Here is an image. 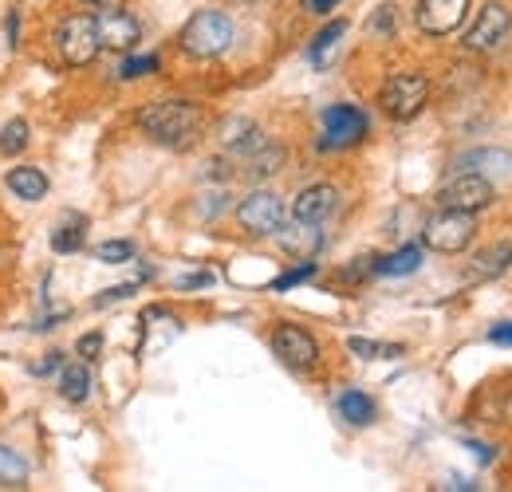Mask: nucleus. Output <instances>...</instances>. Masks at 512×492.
Segmentation results:
<instances>
[{
	"label": "nucleus",
	"instance_id": "39",
	"mask_svg": "<svg viewBox=\"0 0 512 492\" xmlns=\"http://www.w3.org/2000/svg\"><path fill=\"white\" fill-rule=\"evenodd\" d=\"M87 4H111V0H87Z\"/></svg>",
	"mask_w": 512,
	"mask_h": 492
},
{
	"label": "nucleus",
	"instance_id": "28",
	"mask_svg": "<svg viewBox=\"0 0 512 492\" xmlns=\"http://www.w3.org/2000/svg\"><path fill=\"white\" fill-rule=\"evenodd\" d=\"M312 276H316V264L308 260V264H300V268L284 272L280 280H272V288H276V292H288V288H296V284H304V280H312Z\"/></svg>",
	"mask_w": 512,
	"mask_h": 492
},
{
	"label": "nucleus",
	"instance_id": "5",
	"mask_svg": "<svg viewBox=\"0 0 512 492\" xmlns=\"http://www.w3.org/2000/svg\"><path fill=\"white\" fill-rule=\"evenodd\" d=\"M56 44H60L64 63H71V67H87V63L103 52V44H99V28H95V16H67L64 24H60Z\"/></svg>",
	"mask_w": 512,
	"mask_h": 492
},
{
	"label": "nucleus",
	"instance_id": "29",
	"mask_svg": "<svg viewBox=\"0 0 512 492\" xmlns=\"http://www.w3.org/2000/svg\"><path fill=\"white\" fill-rule=\"evenodd\" d=\"M52 248H56V252H79V248H83V221H79L75 229H56Z\"/></svg>",
	"mask_w": 512,
	"mask_h": 492
},
{
	"label": "nucleus",
	"instance_id": "16",
	"mask_svg": "<svg viewBox=\"0 0 512 492\" xmlns=\"http://www.w3.org/2000/svg\"><path fill=\"white\" fill-rule=\"evenodd\" d=\"M461 174H505L512 170V154L509 150H473L457 162Z\"/></svg>",
	"mask_w": 512,
	"mask_h": 492
},
{
	"label": "nucleus",
	"instance_id": "8",
	"mask_svg": "<svg viewBox=\"0 0 512 492\" xmlns=\"http://www.w3.org/2000/svg\"><path fill=\"white\" fill-rule=\"evenodd\" d=\"M509 28H512V12L501 0H489V4L477 12L473 28L465 32V48H469V52H489V48L505 44Z\"/></svg>",
	"mask_w": 512,
	"mask_h": 492
},
{
	"label": "nucleus",
	"instance_id": "11",
	"mask_svg": "<svg viewBox=\"0 0 512 492\" xmlns=\"http://www.w3.org/2000/svg\"><path fill=\"white\" fill-rule=\"evenodd\" d=\"M272 347H276V355H280L288 367H296V370L316 367V359H320V347H316V339H312L304 327H292V323L276 327V335H272Z\"/></svg>",
	"mask_w": 512,
	"mask_h": 492
},
{
	"label": "nucleus",
	"instance_id": "6",
	"mask_svg": "<svg viewBox=\"0 0 512 492\" xmlns=\"http://www.w3.org/2000/svg\"><path fill=\"white\" fill-rule=\"evenodd\" d=\"M237 221H241V229L253 233V237H272V233L284 225V205H280L276 193L256 189V193H249V197L237 205Z\"/></svg>",
	"mask_w": 512,
	"mask_h": 492
},
{
	"label": "nucleus",
	"instance_id": "21",
	"mask_svg": "<svg viewBox=\"0 0 512 492\" xmlns=\"http://www.w3.org/2000/svg\"><path fill=\"white\" fill-rule=\"evenodd\" d=\"M60 394L67 402H87L91 394V370L87 363H67L64 374H60Z\"/></svg>",
	"mask_w": 512,
	"mask_h": 492
},
{
	"label": "nucleus",
	"instance_id": "12",
	"mask_svg": "<svg viewBox=\"0 0 512 492\" xmlns=\"http://www.w3.org/2000/svg\"><path fill=\"white\" fill-rule=\"evenodd\" d=\"M465 12H469V0H418L414 20L426 36H446L465 20Z\"/></svg>",
	"mask_w": 512,
	"mask_h": 492
},
{
	"label": "nucleus",
	"instance_id": "4",
	"mask_svg": "<svg viewBox=\"0 0 512 492\" xmlns=\"http://www.w3.org/2000/svg\"><path fill=\"white\" fill-rule=\"evenodd\" d=\"M477 225H473V213H461V209H442L426 221L422 229V241L434 248V252H461V248L473 241Z\"/></svg>",
	"mask_w": 512,
	"mask_h": 492
},
{
	"label": "nucleus",
	"instance_id": "30",
	"mask_svg": "<svg viewBox=\"0 0 512 492\" xmlns=\"http://www.w3.org/2000/svg\"><path fill=\"white\" fill-rule=\"evenodd\" d=\"M158 71V56H134V60L123 63V79H142V75H154Z\"/></svg>",
	"mask_w": 512,
	"mask_h": 492
},
{
	"label": "nucleus",
	"instance_id": "26",
	"mask_svg": "<svg viewBox=\"0 0 512 492\" xmlns=\"http://www.w3.org/2000/svg\"><path fill=\"white\" fill-rule=\"evenodd\" d=\"M28 146V123L24 119H12V123L0 130V154H20Z\"/></svg>",
	"mask_w": 512,
	"mask_h": 492
},
{
	"label": "nucleus",
	"instance_id": "18",
	"mask_svg": "<svg viewBox=\"0 0 512 492\" xmlns=\"http://www.w3.org/2000/svg\"><path fill=\"white\" fill-rule=\"evenodd\" d=\"M335 406H339L343 422H351V426H371L375 422V402L363 390H343Z\"/></svg>",
	"mask_w": 512,
	"mask_h": 492
},
{
	"label": "nucleus",
	"instance_id": "19",
	"mask_svg": "<svg viewBox=\"0 0 512 492\" xmlns=\"http://www.w3.org/2000/svg\"><path fill=\"white\" fill-rule=\"evenodd\" d=\"M509 264H512V245L485 248V252H477V256H473V280L501 276V272H509Z\"/></svg>",
	"mask_w": 512,
	"mask_h": 492
},
{
	"label": "nucleus",
	"instance_id": "23",
	"mask_svg": "<svg viewBox=\"0 0 512 492\" xmlns=\"http://www.w3.org/2000/svg\"><path fill=\"white\" fill-rule=\"evenodd\" d=\"M343 32H347V20H331V24L323 28L320 36L312 40V48H308V56H312V63H316V67H323V63L331 60V52L339 48V40H343Z\"/></svg>",
	"mask_w": 512,
	"mask_h": 492
},
{
	"label": "nucleus",
	"instance_id": "17",
	"mask_svg": "<svg viewBox=\"0 0 512 492\" xmlns=\"http://www.w3.org/2000/svg\"><path fill=\"white\" fill-rule=\"evenodd\" d=\"M8 189H12L20 201H44V193H48V178H44L36 166H20V170H12V174H8Z\"/></svg>",
	"mask_w": 512,
	"mask_h": 492
},
{
	"label": "nucleus",
	"instance_id": "9",
	"mask_svg": "<svg viewBox=\"0 0 512 492\" xmlns=\"http://www.w3.org/2000/svg\"><path fill=\"white\" fill-rule=\"evenodd\" d=\"M489 201H493V185H489L485 174H457L438 193L442 209H461V213H481Z\"/></svg>",
	"mask_w": 512,
	"mask_h": 492
},
{
	"label": "nucleus",
	"instance_id": "35",
	"mask_svg": "<svg viewBox=\"0 0 512 492\" xmlns=\"http://www.w3.org/2000/svg\"><path fill=\"white\" fill-rule=\"evenodd\" d=\"M339 0H304V12H316V16H327Z\"/></svg>",
	"mask_w": 512,
	"mask_h": 492
},
{
	"label": "nucleus",
	"instance_id": "20",
	"mask_svg": "<svg viewBox=\"0 0 512 492\" xmlns=\"http://www.w3.org/2000/svg\"><path fill=\"white\" fill-rule=\"evenodd\" d=\"M418 264H422V248L406 245L383 260H375V272L379 276H410V272H418Z\"/></svg>",
	"mask_w": 512,
	"mask_h": 492
},
{
	"label": "nucleus",
	"instance_id": "24",
	"mask_svg": "<svg viewBox=\"0 0 512 492\" xmlns=\"http://www.w3.org/2000/svg\"><path fill=\"white\" fill-rule=\"evenodd\" d=\"M347 351L359 355V359H398L402 355L398 343H379V339H363V335H351L347 339Z\"/></svg>",
	"mask_w": 512,
	"mask_h": 492
},
{
	"label": "nucleus",
	"instance_id": "34",
	"mask_svg": "<svg viewBox=\"0 0 512 492\" xmlns=\"http://www.w3.org/2000/svg\"><path fill=\"white\" fill-rule=\"evenodd\" d=\"M127 296H134V284H123V288L103 292V300H99V304H119V300H127Z\"/></svg>",
	"mask_w": 512,
	"mask_h": 492
},
{
	"label": "nucleus",
	"instance_id": "31",
	"mask_svg": "<svg viewBox=\"0 0 512 492\" xmlns=\"http://www.w3.org/2000/svg\"><path fill=\"white\" fill-rule=\"evenodd\" d=\"M394 12H398L394 4H383V8L375 12V20H371V32H375V36H390V32H394V20H398Z\"/></svg>",
	"mask_w": 512,
	"mask_h": 492
},
{
	"label": "nucleus",
	"instance_id": "27",
	"mask_svg": "<svg viewBox=\"0 0 512 492\" xmlns=\"http://www.w3.org/2000/svg\"><path fill=\"white\" fill-rule=\"evenodd\" d=\"M103 264H127L130 256H134V245L130 241H107V245H99V252H95Z\"/></svg>",
	"mask_w": 512,
	"mask_h": 492
},
{
	"label": "nucleus",
	"instance_id": "37",
	"mask_svg": "<svg viewBox=\"0 0 512 492\" xmlns=\"http://www.w3.org/2000/svg\"><path fill=\"white\" fill-rule=\"evenodd\" d=\"M205 284H213V276H209V272H201V276H186V280H182V288H205Z\"/></svg>",
	"mask_w": 512,
	"mask_h": 492
},
{
	"label": "nucleus",
	"instance_id": "1",
	"mask_svg": "<svg viewBox=\"0 0 512 492\" xmlns=\"http://www.w3.org/2000/svg\"><path fill=\"white\" fill-rule=\"evenodd\" d=\"M138 126L162 146H190L205 126V111L190 99H162L138 111Z\"/></svg>",
	"mask_w": 512,
	"mask_h": 492
},
{
	"label": "nucleus",
	"instance_id": "32",
	"mask_svg": "<svg viewBox=\"0 0 512 492\" xmlns=\"http://www.w3.org/2000/svg\"><path fill=\"white\" fill-rule=\"evenodd\" d=\"M489 343H497V347H512V319L489 327Z\"/></svg>",
	"mask_w": 512,
	"mask_h": 492
},
{
	"label": "nucleus",
	"instance_id": "25",
	"mask_svg": "<svg viewBox=\"0 0 512 492\" xmlns=\"http://www.w3.org/2000/svg\"><path fill=\"white\" fill-rule=\"evenodd\" d=\"M280 166H284V150L272 146V142H264L256 154H249V174H253V178H268V174H276Z\"/></svg>",
	"mask_w": 512,
	"mask_h": 492
},
{
	"label": "nucleus",
	"instance_id": "10",
	"mask_svg": "<svg viewBox=\"0 0 512 492\" xmlns=\"http://www.w3.org/2000/svg\"><path fill=\"white\" fill-rule=\"evenodd\" d=\"M95 28H99V44L111 48V52H130L138 40H142V24L123 12V8H107L95 16Z\"/></svg>",
	"mask_w": 512,
	"mask_h": 492
},
{
	"label": "nucleus",
	"instance_id": "15",
	"mask_svg": "<svg viewBox=\"0 0 512 492\" xmlns=\"http://www.w3.org/2000/svg\"><path fill=\"white\" fill-rule=\"evenodd\" d=\"M221 146L241 154V158H249V154H256L264 146V134L249 119H229V123H221Z\"/></svg>",
	"mask_w": 512,
	"mask_h": 492
},
{
	"label": "nucleus",
	"instance_id": "22",
	"mask_svg": "<svg viewBox=\"0 0 512 492\" xmlns=\"http://www.w3.org/2000/svg\"><path fill=\"white\" fill-rule=\"evenodd\" d=\"M24 481H28V461L16 449L0 445V489H24Z\"/></svg>",
	"mask_w": 512,
	"mask_h": 492
},
{
	"label": "nucleus",
	"instance_id": "38",
	"mask_svg": "<svg viewBox=\"0 0 512 492\" xmlns=\"http://www.w3.org/2000/svg\"><path fill=\"white\" fill-rule=\"evenodd\" d=\"M16 32H20V16L12 12V16H8V40H12V44H16Z\"/></svg>",
	"mask_w": 512,
	"mask_h": 492
},
{
	"label": "nucleus",
	"instance_id": "7",
	"mask_svg": "<svg viewBox=\"0 0 512 492\" xmlns=\"http://www.w3.org/2000/svg\"><path fill=\"white\" fill-rule=\"evenodd\" d=\"M363 138H367V115L359 107L335 103L323 111V150H343V146H355Z\"/></svg>",
	"mask_w": 512,
	"mask_h": 492
},
{
	"label": "nucleus",
	"instance_id": "33",
	"mask_svg": "<svg viewBox=\"0 0 512 492\" xmlns=\"http://www.w3.org/2000/svg\"><path fill=\"white\" fill-rule=\"evenodd\" d=\"M99 347H103V339H99L95 331H91V335H83V339H79V359H95V355H99Z\"/></svg>",
	"mask_w": 512,
	"mask_h": 492
},
{
	"label": "nucleus",
	"instance_id": "40",
	"mask_svg": "<svg viewBox=\"0 0 512 492\" xmlns=\"http://www.w3.org/2000/svg\"><path fill=\"white\" fill-rule=\"evenodd\" d=\"M241 4H253V0H241Z\"/></svg>",
	"mask_w": 512,
	"mask_h": 492
},
{
	"label": "nucleus",
	"instance_id": "2",
	"mask_svg": "<svg viewBox=\"0 0 512 492\" xmlns=\"http://www.w3.org/2000/svg\"><path fill=\"white\" fill-rule=\"evenodd\" d=\"M178 44H182V52L193 56V60H213V56H221L233 44V20L225 12L201 8V12H193L190 24L182 28Z\"/></svg>",
	"mask_w": 512,
	"mask_h": 492
},
{
	"label": "nucleus",
	"instance_id": "36",
	"mask_svg": "<svg viewBox=\"0 0 512 492\" xmlns=\"http://www.w3.org/2000/svg\"><path fill=\"white\" fill-rule=\"evenodd\" d=\"M60 359H64V355H48V359H44V363H36V374H52V370L60 367Z\"/></svg>",
	"mask_w": 512,
	"mask_h": 492
},
{
	"label": "nucleus",
	"instance_id": "14",
	"mask_svg": "<svg viewBox=\"0 0 512 492\" xmlns=\"http://www.w3.org/2000/svg\"><path fill=\"white\" fill-rule=\"evenodd\" d=\"M335 201H339L335 185H308V189H300V197L292 201V217L320 225V221H327V217L335 213Z\"/></svg>",
	"mask_w": 512,
	"mask_h": 492
},
{
	"label": "nucleus",
	"instance_id": "3",
	"mask_svg": "<svg viewBox=\"0 0 512 492\" xmlns=\"http://www.w3.org/2000/svg\"><path fill=\"white\" fill-rule=\"evenodd\" d=\"M426 99H430V79L418 75V71H394L383 83V91H379V107H383L394 123L418 119L422 107H426Z\"/></svg>",
	"mask_w": 512,
	"mask_h": 492
},
{
	"label": "nucleus",
	"instance_id": "13",
	"mask_svg": "<svg viewBox=\"0 0 512 492\" xmlns=\"http://www.w3.org/2000/svg\"><path fill=\"white\" fill-rule=\"evenodd\" d=\"M272 237L280 241L284 252H292V256H300V260H312V256L323 248L320 225H312V221H296V217H292V225H280Z\"/></svg>",
	"mask_w": 512,
	"mask_h": 492
}]
</instances>
